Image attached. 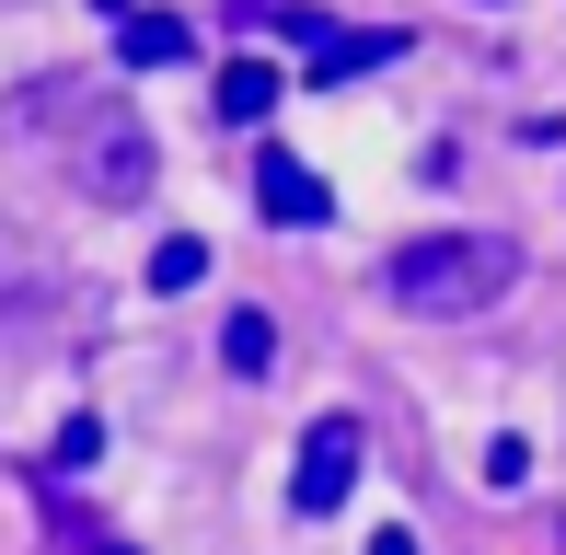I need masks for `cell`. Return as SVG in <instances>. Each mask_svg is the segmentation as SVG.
<instances>
[{"instance_id": "6da1fadb", "label": "cell", "mask_w": 566, "mask_h": 555, "mask_svg": "<svg viewBox=\"0 0 566 555\" xmlns=\"http://www.w3.org/2000/svg\"><path fill=\"white\" fill-rule=\"evenodd\" d=\"M23 139H46V163H59L93 209H139L150 174H163V150L127 116V93H93V82H35L23 93Z\"/></svg>"}, {"instance_id": "7a4b0ae2", "label": "cell", "mask_w": 566, "mask_h": 555, "mask_svg": "<svg viewBox=\"0 0 566 555\" xmlns=\"http://www.w3.org/2000/svg\"><path fill=\"white\" fill-rule=\"evenodd\" d=\"M509 278H521V243L509 232H428L381 255V301L417 324H462V313H497Z\"/></svg>"}, {"instance_id": "3957f363", "label": "cell", "mask_w": 566, "mask_h": 555, "mask_svg": "<svg viewBox=\"0 0 566 555\" xmlns=\"http://www.w3.org/2000/svg\"><path fill=\"white\" fill-rule=\"evenodd\" d=\"M347 486H358V417H313V440H301V463H290V510L324 521Z\"/></svg>"}, {"instance_id": "277c9868", "label": "cell", "mask_w": 566, "mask_h": 555, "mask_svg": "<svg viewBox=\"0 0 566 555\" xmlns=\"http://www.w3.org/2000/svg\"><path fill=\"white\" fill-rule=\"evenodd\" d=\"M254 209H266L277 232H313V220H336V197H324V174H313V163L266 150V163H254Z\"/></svg>"}, {"instance_id": "5b68a950", "label": "cell", "mask_w": 566, "mask_h": 555, "mask_svg": "<svg viewBox=\"0 0 566 555\" xmlns=\"http://www.w3.org/2000/svg\"><path fill=\"white\" fill-rule=\"evenodd\" d=\"M277 93H290V82H277L266 59H231V70H220V116H231V128H266Z\"/></svg>"}, {"instance_id": "8992f818", "label": "cell", "mask_w": 566, "mask_h": 555, "mask_svg": "<svg viewBox=\"0 0 566 555\" xmlns=\"http://www.w3.org/2000/svg\"><path fill=\"white\" fill-rule=\"evenodd\" d=\"M186 46H197V35H186L174 12H127V23H116V59H127V70H174Z\"/></svg>"}, {"instance_id": "52a82bcc", "label": "cell", "mask_w": 566, "mask_h": 555, "mask_svg": "<svg viewBox=\"0 0 566 555\" xmlns=\"http://www.w3.org/2000/svg\"><path fill=\"white\" fill-rule=\"evenodd\" d=\"M35 301H46V278H35V243H23V232H0V324H23Z\"/></svg>"}, {"instance_id": "ba28073f", "label": "cell", "mask_w": 566, "mask_h": 555, "mask_svg": "<svg viewBox=\"0 0 566 555\" xmlns=\"http://www.w3.org/2000/svg\"><path fill=\"white\" fill-rule=\"evenodd\" d=\"M220 359L243 370V383H266V359H277V324H266V313H231V324H220Z\"/></svg>"}, {"instance_id": "9c48e42d", "label": "cell", "mask_w": 566, "mask_h": 555, "mask_svg": "<svg viewBox=\"0 0 566 555\" xmlns=\"http://www.w3.org/2000/svg\"><path fill=\"white\" fill-rule=\"evenodd\" d=\"M197 278H209V243L197 232H174L163 255H150V290H197Z\"/></svg>"}, {"instance_id": "30bf717a", "label": "cell", "mask_w": 566, "mask_h": 555, "mask_svg": "<svg viewBox=\"0 0 566 555\" xmlns=\"http://www.w3.org/2000/svg\"><path fill=\"white\" fill-rule=\"evenodd\" d=\"M370 555H417V544H405V533H381V544H370Z\"/></svg>"}]
</instances>
